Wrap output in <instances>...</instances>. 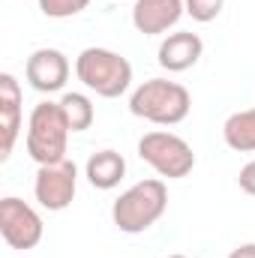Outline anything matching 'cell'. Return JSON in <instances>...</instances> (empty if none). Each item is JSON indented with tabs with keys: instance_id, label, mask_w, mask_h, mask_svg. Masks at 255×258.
<instances>
[{
	"instance_id": "6da1fadb",
	"label": "cell",
	"mask_w": 255,
	"mask_h": 258,
	"mask_svg": "<svg viewBox=\"0 0 255 258\" xmlns=\"http://www.w3.org/2000/svg\"><path fill=\"white\" fill-rule=\"evenodd\" d=\"M129 111L156 126H177L189 117L192 96L189 90L168 78H147L129 96Z\"/></svg>"
},
{
	"instance_id": "7a4b0ae2",
	"label": "cell",
	"mask_w": 255,
	"mask_h": 258,
	"mask_svg": "<svg viewBox=\"0 0 255 258\" xmlns=\"http://www.w3.org/2000/svg\"><path fill=\"white\" fill-rule=\"evenodd\" d=\"M168 210V186L162 177H147L129 186L111 204V219L123 234H141L156 225Z\"/></svg>"
},
{
	"instance_id": "3957f363",
	"label": "cell",
	"mask_w": 255,
	"mask_h": 258,
	"mask_svg": "<svg viewBox=\"0 0 255 258\" xmlns=\"http://www.w3.org/2000/svg\"><path fill=\"white\" fill-rule=\"evenodd\" d=\"M69 132L72 129H69V120H66L60 102L48 99V102L33 105L30 120H27V138H24L27 156L36 165H51V162L66 159Z\"/></svg>"
},
{
	"instance_id": "277c9868",
	"label": "cell",
	"mask_w": 255,
	"mask_h": 258,
	"mask_svg": "<svg viewBox=\"0 0 255 258\" xmlns=\"http://www.w3.org/2000/svg\"><path fill=\"white\" fill-rule=\"evenodd\" d=\"M75 75L102 99H117L132 87V63L111 48H84L75 57Z\"/></svg>"
},
{
	"instance_id": "5b68a950",
	"label": "cell",
	"mask_w": 255,
	"mask_h": 258,
	"mask_svg": "<svg viewBox=\"0 0 255 258\" xmlns=\"http://www.w3.org/2000/svg\"><path fill=\"white\" fill-rule=\"evenodd\" d=\"M138 156L159 174L168 180H180L195 168V153L192 147L174 132L165 129H153L147 135H141L138 141Z\"/></svg>"
},
{
	"instance_id": "8992f818",
	"label": "cell",
	"mask_w": 255,
	"mask_h": 258,
	"mask_svg": "<svg viewBox=\"0 0 255 258\" xmlns=\"http://www.w3.org/2000/svg\"><path fill=\"white\" fill-rule=\"evenodd\" d=\"M0 234L12 249L27 252L42 243L45 225H42V216L30 204H24L15 195H6L0 198Z\"/></svg>"
},
{
	"instance_id": "52a82bcc",
	"label": "cell",
	"mask_w": 255,
	"mask_h": 258,
	"mask_svg": "<svg viewBox=\"0 0 255 258\" xmlns=\"http://www.w3.org/2000/svg\"><path fill=\"white\" fill-rule=\"evenodd\" d=\"M75 192H78V168L72 159L39 165L36 180H33V195L39 207H45L48 213H60L72 204Z\"/></svg>"
},
{
	"instance_id": "ba28073f",
	"label": "cell",
	"mask_w": 255,
	"mask_h": 258,
	"mask_svg": "<svg viewBox=\"0 0 255 258\" xmlns=\"http://www.w3.org/2000/svg\"><path fill=\"white\" fill-rule=\"evenodd\" d=\"M24 78L39 93H57L69 81V60L57 48H36L24 63Z\"/></svg>"
},
{
	"instance_id": "9c48e42d",
	"label": "cell",
	"mask_w": 255,
	"mask_h": 258,
	"mask_svg": "<svg viewBox=\"0 0 255 258\" xmlns=\"http://www.w3.org/2000/svg\"><path fill=\"white\" fill-rule=\"evenodd\" d=\"M183 12H186L183 0H135L132 24L144 36H159V33H168Z\"/></svg>"
},
{
	"instance_id": "30bf717a",
	"label": "cell",
	"mask_w": 255,
	"mask_h": 258,
	"mask_svg": "<svg viewBox=\"0 0 255 258\" xmlns=\"http://www.w3.org/2000/svg\"><path fill=\"white\" fill-rule=\"evenodd\" d=\"M21 132V87L15 75H0V159L12 156V147Z\"/></svg>"
},
{
	"instance_id": "8fae6325",
	"label": "cell",
	"mask_w": 255,
	"mask_h": 258,
	"mask_svg": "<svg viewBox=\"0 0 255 258\" xmlns=\"http://www.w3.org/2000/svg\"><path fill=\"white\" fill-rule=\"evenodd\" d=\"M204 54V42L198 33L189 30H180V33H168L162 42H159V51H156V60L165 72H186L201 60Z\"/></svg>"
},
{
	"instance_id": "7c38bea8",
	"label": "cell",
	"mask_w": 255,
	"mask_h": 258,
	"mask_svg": "<svg viewBox=\"0 0 255 258\" xmlns=\"http://www.w3.org/2000/svg\"><path fill=\"white\" fill-rule=\"evenodd\" d=\"M84 177L90 180V186L96 189H114L120 186V180L126 177V159L117 150H99L87 159L84 165Z\"/></svg>"
},
{
	"instance_id": "4fadbf2b",
	"label": "cell",
	"mask_w": 255,
	"mask_h": 258,
	"mask_svg": "<svg viewBox=\"0 0 255 258\" xmlns=\"http://www.w3.org/2000/svg\"><path fill=\"white\" fill-rule=\"evenodd\" d=\"M222 138L237 153H255V108L234 111L222 123Z\"/></svg>"
},
{
	"instance_id": "5bb4252c",
	"label": "cell",
	"mask_w": 255,
	"mask_h": 258,
	"mask_svg": "<svg viewBox=\"0 0 255 258\" xmlns=\"http://www.w3.org/2000/svg\"><path fill=\"white\" fill-rule=\"evenodd\" d=\"M60 105H63V114H66V120H69V129H72V132H84V129L93 126L96 111H93L90 96H84V93H75V90H72V93H63Z\"/></svg>"
},
{
	"instance_id": "9a60e30c",
	"label": "cell",
	"mask_w": 255,
	"mask_h": 258,
	"mask_svg": "<svg viewBox=\"0 0 255 258\" xmlns=\"http://www.w3.org/2000/svg\"><path fill=\"white\" fill-rule=\"evenodd\" d=\"M90 6V0H39V9L45 18H72L78 12H84Z\"/></svg>"
},
{
	"instance_id": "2e32d148",
	"label": "cell",
	"mask_w": 255,
	"mask_h": 258,
	"mask_svg": "<svg viewBox=\"0 0 255 258\" xmlns=\"http://www.w3.org/2000/svg\"><path fill=\"white\" fill-rule=\"evenodd\" d=\"M183 6H186V15H189L192 21L210 24L213 18H219L225 0H183Z\"/></svg>"
},
{
	"instance_id": "e0dca14e",
	"label": "cell",
	"mask_w": 255,
	"mask_h": 258,
	"mask_svg": "<svg viewBox=\"0 0 255 258\" xmlns=\"http://www.w3.org/2000/svg\"><path fill=\"white\" fill-rule=\"evenodd\" d=\"M237 183H240V189H243L246 195H255V159H249V162L240 168Z\"/></svg>"
},
{
	"instance_id": "ac0fdd59",
	"label": "cell",
	"mask_w": 255,
	"mask_h": 258,
	"mask_svg": "<svg viewBox=\"0 0 255 258\" xmlns=\"http://www.w3.org/2000/svg\"><path fill=\"white\" fill-rule=\"evenodd\" d=\"M225 258H255V243H240L237 249H231Z\"/></svg>"
},
{
	"instance_id": "d6986e66",
	"label": "cell",
	"mask_w": 255,
	"mask_h": 258,
	"mask_svg": "<svg viewBox=\"0 0 255 258\" xmlns=\"http://www.w3.org/2000/svg\"><path fill=\"white\" fill-rule=\"evenodd\" d=\"M165 258H186V255H165Z\"/></svg>"
}]
</instances>
